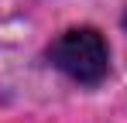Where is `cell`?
I'll list each match as a JSON object with an SVG mask.
<instances>
[{
	"mask_svg": "<svg viewBox=\"0 0 127 123\" xmlns=\"http://www.w3.org/2000/svg\"><path fill=\"white\" fill-rule=\"evenodd\" d=\"M48 58L55 62V68H62L69 79L76 82H100L106 75V41L93 31V27H76V31H65L62 38L52 44Z\"/></svg>",
	"mask_w": 127,
	"mask_h": 123,
	"instance_id": "obj_1",
	"label": "cell"
},
{
	"mask_svg": "<svg viewBox=\"0 0 127 123\" xmlns=\"http://www.w3.org/2000/svg\"><path fill=\"white\" fill-rule=\"evenodd\" d=\"M124 27H127V14H124Z\"/></svg>",
	"mask_w": 127,
	"mask_h": 123,
	"instance_id": "obj_2",
	"label": "cell"
}]
</instances>
